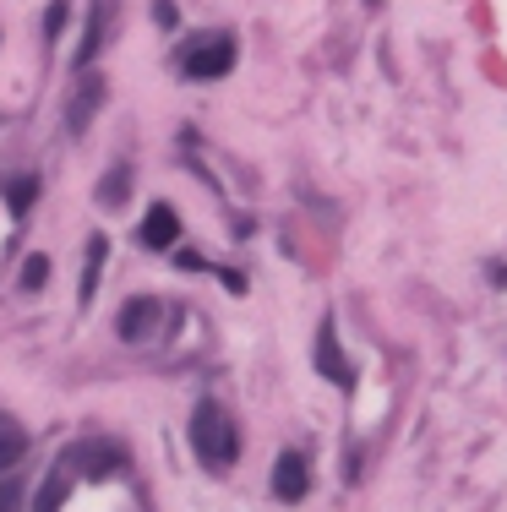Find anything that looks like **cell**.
Returning a JSON list of instances; mask_svg holds the SVG:
<instances>
[{"mask_svg":"<svg viewBox=\"0 0 507 512\" xmlns=\"http://www.w3.org/2000/svg\"><path fill=\"white\" fill-rule=\"evenodd\" d=\"M104 256H110V240L104 235H88V267H82V306H93V289H99V273H104Z\"/></svg>","mask_w":507,"mask_h":512,"instance_id":"10","label":"cell"},{"mask_svg":"<svg viewBox=\"0 0 507 512\" xmlns=\"http://www.w3.org/2000/svg\"><path fill=\"white\" fill-rule=\"evenodd\" d=\"M306 491H311V469H306V458H300V453H279V463H273V496L295 507Z\"/></svg>","mask_w":507,"mask_h":512,"instance_id":"5","label":"cell"},{"mask_svg":"<svg viewBox=\"0 0 507 512\" xmlns=\"http://www.w3.org/2000/svg\"><path fill=\"white\" fill-rule=\"evenodd\" d=\"M153 17H159V28H175V6H169V0H159V6H153Z\"/></svg>","mask_w":507,"mask_h":512,"instance_id":"17","label":"cell"},{"mask_svg":"<svg viewBox=\"0 0 507 512\" xmlns=\"http://www.w3.org/2000/svg\"><path fill=\"white\" fill-rule=\"evenodd\" d=\"M22 453H28V431H22V420H11V414L0 409V474H6Z\"/></svg>","mask_w":507,"mask_h":512,"instance_id":"9","label":"cell"},{"mask_svg":"<svg viewBox=\"0 0 507 512\" xmlns=\"http://www.w3.org/2000/svg\"><path fill=\"white\" fill-rule=\"evenodd\" d=\"M120 463H126V453L120 447H110V442H77L66 453V469H82L88 480H104V474H115Z\"/></svg>","mask_w":507,"mask_h":512,"instance_id":"4","label":"cell"},{"mask_svg":"<svg viewBox=\"0 0 507 512\" xmlns=\"http://www.w3.org/2000/svg\"><path fill=\"white\" fill-rule=\"evenodd\" d=\"M44 284H50V256L33 251V256H28V267H22V289H28V295H39Z\"/></svg>","mask_w":507,"mask_h":512,"instance_id":"14","label":"cell"},{"mask_svg":"<svg viewBox=\"0 0 507 512\" xmlns=\"http://www.w3.org/2000/svg\"><path fill=\"white\" fill-rule=\"evenodd\" d=\"M175 235H180V218H175V207H169V202H153L148 207V218H142V246H148V251H169V246H175Z\"/></svg>","mask_w":507,"mask_h":512,"instance_id":"6","label":"cell"},{"mask_svg":"<svg viewBox=\"0 0 507 512\" xmlns=\"http://www.w3.org/2000/svg\"><path fill=\"white\" fill-rule=\"evenodd\" d=\"M371 6H377V0H371Z\"/></svg>","mask_w":507,"mask_h":512,"instance_id":"19","label":"cell"},{"mask_svg":"<svg viewBox=\"0 0 507 512\" xmlns=\"http://www.w3.org/2000/svg\"><path fill=\"white\" fill-rule=\"evenodd\" d=\"M104 104V82H93V77H82L77 82V93H71V104H66V126H71V137H82L88 131V120H93V109Z\"/></svg>","mask_w":507,"mask_h":512,"instance_id":"7","label":"cell"},{"mask_svg":"<svg viewBox=\"0 0 507 512\" xmlns=\"http://www.w3.org/2000/svg\"><path fill=\"white\" fill-rule=\"evenodd\" d=\"M66 469H50L44 474V485H39V502H33V512H60V502H66Z\"/></svg>","mask_w":507,"mask_h":512,"instance_id":"11","label":"cell"},{"mask_svg":"<svg viewBox=\"0 0 507 512\" xmlns=\"http://www.w3.org/2000/svg\"><path fill=\"white\" fill-rule=\"evenodd\" d=\"M126 191H131V169L115 164L110 175H104V186H99V202L104 207H120V202H126Z\"/></svg>","mask_w":507,"mask_h":512,"instance_id":"13","label":"cell"},{"mask_svg":"<svg viewBox=\"0 0 507 512\" xmlns=\"http://www.w3.org/2000/svg\"><path fill=\"white\" fill-rule=\"evenodd\" d=\"M311 365H317V376H328L333 387H355V371H349L344 349H338V322H333V316H322V327H317V344H311Z\"/></svg>","mask_w":507,"mask_h":512,"instance_id":"3","label":"cell"},{"mask_svg":"<svg viewBox=\"0 0 507 512\" xmlns=\"http://www.w3.org/2000/svg\"><path fill=\"white\" fill-rule=\"evenodd\" d=\"M186 77H197V82H213V77H229V66H235V39L229 33H213V39H197L186 50Z\"/></svg>","mask_w":507,"mask_h":512,"instance_id":"2","label":"cell"},{"mask_svg":"<svg viewBox=\"0 0 507 512\" xmlns=\"http://www.w3.org/2000/svg\"><path fill=\"white\" fill-rule=\"evenodd\" d=\"M153 322H159V300H126V311H120V338L126 344H137V338L153 333Z\"/></svg>","mask_w":507,"mask_h":512,"instance_id":"8","label":"cell"},{"mask_svg":"<svg viewBox=\"0 0 507 512\" xmlns=\"http://www.w3.org/2000/svg\"><path fill=\"white\" fill-rule=\"evenodd\" d=\"M33 197H39V180L33 175H22V180H6V207H11V218H22L33 207Z\"/></svg>","mask_w":507,"mask_h":512,"instance_id":"12","label":"cell"},{"mask_svg":"<svg viewBox=\"0 0 507 512\" xmlns=\"http://www.w3.org/2000/svg\"><path fill=\"white\" fill-rule=\"evenodd\" d=\"M191 447H197V458L208 463V469H229V463L240 458L235 425H229V414L219 409V398H202V404L191 409Z\"/></svg>","mask_w":507,"mask_h":512,"instance_id":"1","label":"cell"},{"mask_svg":"<svg viewBox=\"0 0 507 512\" xmlns=\"http://www.w3.org/2000/svg\"><path fill=\"white\" fill-rule=\"evenodd\" d=\"M175 267H191V273H202V267H208V262H202L197 251H180V256H175Z\"/></svg>","mask_w":507,"mask_h":512,"instance_id":"18","label":"cell"},{"mask_svg":"<svg viewBox=\"0 0 507 512\" xmlns=\"http://www.w3.org/2000/svg\"><path fill=\"white\" fill-rule=\"evenodd\" d=\"M60 28H66V6H60V0H55V6H50V17H44V33H50V39H55Z\"/></svg>","mask_w":507,"mask_h":512,"instance_id":"16","label":"cell"},{"mask_svg":"<svg viewBox=\"0 0 507 512\" xmlns=\"http://www.w3.org/2000/svg\"><path fill=\"white\" fill-rule=\"evenodd\" d=\"M22 507V480H0V512H17Z\"/></svg>","mask_w":507,"mask_h":512,"instance_id":"15","label":"cell"}]
</instances>
